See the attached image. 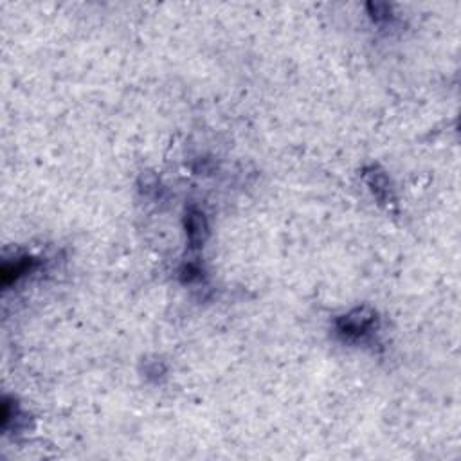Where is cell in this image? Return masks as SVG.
Instances as JSON below:
<instances>
[{
	"mask_svg": "<svg viewBox=\"0 0 461 461\" xmlns=\"http://www.w3.org/2000/svg\"><path fill=\"white\" fill-rule=\"evenodd\" d=\"M367 184L372 186L373 193H375L379 198L390 197V182H388V177H385L384 173H381L376 168H372V173L367 175Z\"/></svg>",
	"mask_w": 461,
	"mask_h": 461,
	"instance_id": "cell-3",
	"label": "cell"
},
{
	"mask_svg": "<svg viewBox=\"0 0 461 461\" xmlns=\"http://www.w3.org/2000/svg\"><path fill=\"white\" fill-rule=\"evenodd\" d=\"M186 229H188V238L191 245L200 247L202 242H204V234L207 231L204 213H200L198 209L189 211L188 218H186Z\"/></svg>",
	"mask_w": 461,
	"mask_h": 461,
	"instance_id": "cell-2",
	"label": "cell"
},
{
	"mask_svg": "<svg viewBox=\"0 0 461 461\" xmlns=\"http://www.w3.org/2000/svg\"><path fill=\"white\" fill-rule=\"evenodd\" d=\"M376 330V315L369 308H355L337 321V331L348 340H363Z\"/></svg>",
	"mask_w": 461,
	"mask_h": 461,
	"instance_id": "cell-1",
	"label": "cell"
}]
</instances>
